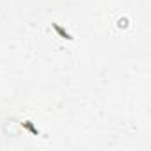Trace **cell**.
I'll return each instance as SVG.
<instances>
[{
  "mask_svg": "<svg viewBox=\"0 0 151 151\" xmlns=\"http://www.w3.org/2000/svg\"><path fill=\"white\" fill-rule=\"evenodd\" d=\"M52 29H53V30H55V32H57L62 39H66V41H71V39H73V36H71V34H69L64 27H60L59 23H52Z\"/></svg>",
  "mask_w": 151,
  "mask_h": 151,
  "instance_id": "1",
  "label": "cell"
},
{
  "mask_svg": "<svg viewBox=\"0 0 151 151\" xmlns=\"http://www.w3.org/2000/svg\"><path fill=\"white\" fill-rule=\"evenodd\" d=\"M20 124H22L27 132H30L32 135H36V137H39V135H41V132L34 126V123H32V121H23V123H20Z\"/></svg>",
  "mask_w": 151,
  "mask_h": 151,
  "instance_id": "2",
  "label": "cell"
},
{
  "mask_svg": "<svg viewBox=\"0 0 151 151\" xmlns=\"http://www.w3.org/2000/svg\"><path fill=\"white\" fill-rule=\"evenodd\" d=\"M119 27H126V20H119Z\"/></svg>",
  "mask_w": 151,
  "mask_h": 151,
  "instance_id": "3",
  "label": "cell"
}]
</instances>
